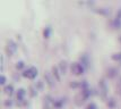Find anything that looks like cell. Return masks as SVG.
Segmentation results:
<instances>
[{"label":"cell","instance_id":"obj_8","mask_svg":"<svg viewBox=\"0 0 121 109\" xmlns=\"http://www.w3.org/2000/svg\"><path fill=\"white\" fill-rule=\"evenodd\" d=\"M25 94H26V91H25L24 89H19V90H18V92H17V100H18L19 102H22V101L24 100Z\"/></svg>","mask_w":121,"mask_h":109},{"label":"cell","instance_id":"obj_18","mask_svg":"<svg viewBox=\"0 0 121 109\" xmlns=\"http://www.w3.org/2000/svg\"><path fill=\"white\" fill-rule=\"evenodd\" d=\"M86 109H97V107H96V104H93V102H92V104H90L87 107H86Z\"/></svg>","mask_w":121,"mask_h":109},{"label":"cell","instance_id":"obj_19","mask_svg":"<svg viewBox=\"0 0 121 109\" xmlns=\"http://www.w3.org/2000/svg\"><path fill=\"white\" fill-rule=\"evenodd\" d=\"M24 67V62H18L16 64V68H18V69H21V68Z\"/></svg>","mask_w":121,"mask_h":109},{"label":"cell","instance_id":"obj_1","mask_svg":"<svg viewBox=\"0 0 121 109\" xmlns=\"http://www.w3.org/2000/svg\"><path fill=\"white\" fill-rule=\"evenodd\" d=\"M91 94H92V90L88 86L82 89V91L75 97V104H77V106H82L91 97Z\"/></svg>","mask_w":121,"mask_h":109},{"label":"cell","instance_id":"obj_11","mask_svg":"<svg viewBox=\"0 0 121 109\" xmlns=\"http://www.w3.org/2000/svg\"><path fill=\"white\" fill-rule=\"evenodd\" d=\"M63 104H65V99H57V100H54V107L56 108H60Z\"/></svg>","mask_w":121,"mask_h":109},{"label":"cell","instance_id":"obj_12","mask_svg":"<svg viewBox=\"0 0 121 109\" xmlns=\"http://www.w3.org/2000/svg\"><path fill=\"white\" fill-rule=\"evenodd\" d=\"M52 74H53V76H54V78H56L57 81H60V75H59L58 68L54 67V66L52 67Z\"/></svg>","mask_w":121,"mask_h":109},{"label":"cell","instance_id":"obj_7","mask_svg":"<svg viewBox=\"0 0 121 109\" xmlns=\"http://www.w3.org/2000/svg\"><path fill=\"white\" fill-rule=\"evenodd\" d=\"M44 78H45V82L49 84L50 88H52L53 85H54L56 78H54V76H53V74H51L50 72H45L44 73Z\"/></svg>","mask_w":121,"mask_h":109},{"label":"cell","instance_id":"obj_22","mask_svg":"<svg viewBox=\"0 0 121 109\" xmlns=\"http://www.w3.org/2000/svg\"><path fill=\"white\" fill-rule=\"evenodd\" d=\"M11 104V101H6V106H10Z\"/></svg>","mask_w":121,"mask_h":109},{"label":"cell","instance_id":"obj_17","mask_svg":"<svg viewBox=\"0 0 121 109\" xmlns=\"http://www.w3.org/2000/svg\"><path fill=\"white\" fill-rule=\"evenodd\" d=\"M50 32H51V28L50 27H47L44 32H43V34H44V38H49L50 36Z\"/></svg>","mask_w":121,"mask_h":109},{"label":"cell","instance_id":"obj_10","mask_svg":"<svg viewBox=\"0 0 121 109\" xmlns=\"http://www.w3.org/2000/svg\"><path fill=\"white\" fill-rule=\"evenodd\" d=\"M96 13H100V14H103V15H109L111 13V10L109 8H97V9H95Z\"/></svg>","mask_w":121,"mask_h":109},{"label":"cell","instance_id":"obj_15","mask_svg":"<svg viewBox=\"0 0 121 109\" xmlns=\"http://www.w3.org/2000/svg\"><path fill=\"white\" fill-rule=\"evenodd\" d=\"M114 26L118 27V28H120L121 27V18L120 17H117L116 21H114Z\"/></svg>","mask_w":121,"mask_h":109},{"label":"cell","instance_id":"obj_13","mask_svg":"<svg viewBox=\"0 0 121 109\" xmlns=\"http://www.w3.org/2000/svg\"><path fill=\"white\" fill-rule=\"evenodd\" d=\"M5 92L7 94L11 95V94H13V92H14V88H13V85H7V86L5 88Z\"/></svg>","mask_w":121,"mask_h":109},{"label":"cell","instance_id":"obj_9","mask_svg":"<svg viewBox=\"0 0 121 109\" xmlns=\"http://www.w3.org/2000/svg\"><path fill=\"white\" fill-rule=\"evenodd\" d=\"M59 67H60V72H61V74H66V73H67V62L61 60V62H60V65H59Z\"/></svg>","mask_w":121,"mask_h":109},{"label":"cell","instance_id":"obj_3","mask_svg":"<svg viewBox=\"0 0 121 109\" xmlns=\"http://www.w3.org/2000/svg\"><path fill=\"white\" fill-rule=\"evenodd\" d=\"M84 69H85L84 66L82 64H79V62H73L70 65V71H71V73L74 75H82L84 73Z\"/></svg>","mask_w":121,"mask_h":109},{"label":"cell","instance_id":"obj_6","mask_svg":"<svg viewBox=\"0 0 121 109\" xmlns=\"http://www.w3.org/2000/svg\"><path fill=\"white\" fill-rule=\"evenodd\" d=\"M16 50H17V44H16L14 41L9 40V41L7 42V47H6L7 53H8L9 56H13V55L16 52Z\"/></svg>","mask_w":121,"mask_h":109},{"label":"cell","instance_id":"obj_14","mask_svg":"<svg viewBox=\"0 0 121 109\" xmlns=\"http://www.w3.org/2000/svg\"><path fill=\"white\" fill-rule=\"evenodd\" d=\"M108 75H109L110 77H114L117 75V69L116 68H111V69H109V71H108Z\"/></svg>","mask_w":121,"mask_h":109},{"label":"cell","instance_id":"obj_21","mask_svg":"<svg viewBox=\"0 0 121 109\" xmlns=\"http://www.w3.org/2000/svg\"><path fill=\"white\" fill-rule=\"evenodd\" d=\"M113 104H114V102H113V99H110V107H113Z\"/></svg>","mask_w":121,"mask_h":109},{"label":"cell","instance_id":"obj_4","mask_svg":"<svg viewBox=\"0 0 121 109\" xmlns=\"http://www.w3.org/2000/svg\"><path fill=\"white\" fill-rule=\"evenodd\" d=\"M43 108L44 109H53L54 107V99H52L50 95H47L43 99Z\"/></svg>","mask_w":121,"mask_h":109},{"label":"cell","instance_id":"obj_23","mask_svg":"<svg viewBox=\"0 0 121 109\" xmlns=\"http://www.w3.org/2000/svg\"><path fill=\"white\" fill-rule=\"evenodd\" d=\"M120 89H121V83H120Z\"/></svg>","mask_w":121,"mask_h":109},{"label":"cell","instance_id":"obj_5","mask_svg":"<svg viewBox=\"0 0 121 109\" xmlns=\"http://www.w3.org/2000/svg\"><path fill=\"white\" fill-rule=\"evenodd\" d=\"M37 75V68L36 67H30L27 71L23 73V76L24 77H27L30 78V80H33V78H35Z\"/></svg>","mask_w":121,"mask_h":109},{"label":"cell","instance_id":"obj_16","mask_svg":"<svg viewBox=\"0 0 121 109\" xmlns=\"http://www.w3.org/2000/svg\"><path fill=\"white\" fill-rule=\"evenodd\" d=\"M112 59H113V60H120L121 59V52L113 53V55H112Z\"/></svg>","mask_w":121,"mask_h":109},{"label":"cell","instance_id":"obj_2","mask_svg":"<svg viewBox=\"0 0 121 109\" xmlns=\"http://www.w3.org/2000/svg\"><path fill=\"white\" fill-rule=\"evenodd\" d=\"M99 94L102 100H106L108 98V85L104 78H101L99 81Z\"/></svg>","mask_w":121,"mask_h":109},{"label":"cell","instance_id":"obj_20","mask_svg":"<svg viewBox=\"0 0 121 109\" xmlns=\"http://www.w3.org/2000/svg\"><path fill=\"white\" fill-rule=\"evenodd\" d=\"M5 82H6V77L4 76V75H1V76H0V83L5 84Z\"/></svg>","mask_w":121,"mask_h":109}]
</instances>
